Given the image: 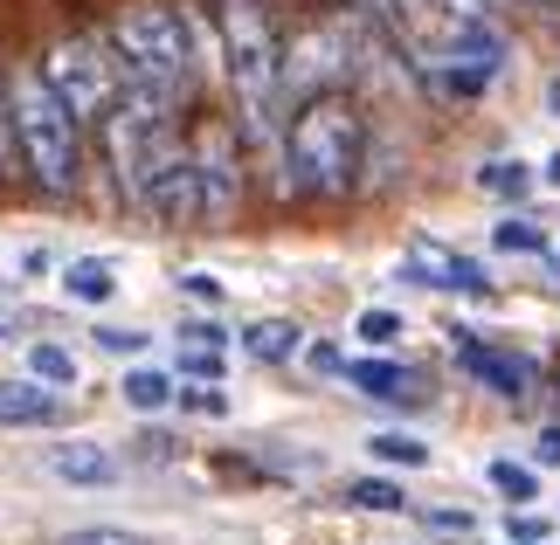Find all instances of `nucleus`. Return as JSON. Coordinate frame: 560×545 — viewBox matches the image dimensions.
<instances>
[{"instance_id": "7", "label": "nucleus", "mask_w": 560, "mask_h": 545, "mask_svg": "<svg viewBox=\"0 0 560 545\" xmlns=\"http://www.w3.org/2000/svg\"><path fill=\"white\" fill-rule=\"evenodd\" d=\"M401 283H422V291H457V297H491V270L470 263V256L443 249V242H416L401 263Z\"/></svg>"}, {"instance_id": "29", "label": "nucleus", "mask_w": 560, "mask_h": 545, "mask_svg": "<svg viewBox=\"0 0 560 545\" xmlns=\"http://www.w3.org/2000/svg\"><path fill=\"white\" fill-rule=\"evenodd\" d=\"M180 345H187V353H201V345H229V332L214 318H187L180 324Z\"/></svg>"}, {"instance_id": "35", "label": "nucleus", "mask_w": 560, "mask_h": 545, "mask_svg": "<svg viewBox=\"0 0 560 545\" xmlns=\"http://www.w3.org/2000/svg\"><path fill=\"white\" fill-rule=\"evenodd\" d=\"M547 180H553V187H560V152H553V159H547Z\"/></svg>"}, {"instance_id": "27", "label": "nucleus", "mask_w": 560, "mask_h": 545, "mask_svg": "<svg viewBox=\"0 0 560 545\" xmlns=\"http://www.w3.org/2000/svg\"><path fill=\"white\" fill-rule=\"evenodd\" d=\"M422 525L429 532H450V538H464V532H478V518L457 511V505H422Z\"/></svg>"}, {"instance_id": "11", "label": "nucleus", "mask_w": 560, "mask_h": 545, "mask_svg": "<svg viewBox=\"0 0 560 545\" xmlns=\"http://www.w3.org/2000/svg\"><path fill=\"white\" fill-rule=\"evenodd\" d=\"M347 387H360V394L368 401H387V407H416L422 394H416V374H408V366H395V359H353L347 366Z\"/></svg>"}, {"instance_id": "4", "label": "nucleus", "mask_w": 560, "mask_h": 545, "mask_svg": "<svg viewBox=\"0 0 560 545\" xmlns=\"http://www.w3.org/2000/svg\"><path fill=\"white\" fill-rule=\"evenodd\" d=\"M222 70H229L243 125L264 132V111L277 97V76H284V49H277V28H270L264 0H222Z\"/></svg>"}, {"instance_id": "20", "label": "nucleus", "mask_w": 560, "mask_h": 545, "mask_svg": "<svg viewBox=\"0 0 560 545\" xmlns=\"http://www.w3.org/2000/svg\"><path fill=\"white\" fill-rule=\"evenodd\" d=\"M401 332H408V318H401V311H387V304H368V311L353 318V339H360V345H374V353H381V345H395Z\"/></svg>"}, {"instance_id": "9", "label": "nucleus", "mask_w": 560, "mask_h": 545, "mask_svg": "<svg viewBox=\"0 0 560 545\" xmlns=\"http://www.w3.org/2000/svg\"><path fill=\"white\" fill-rule=\"evenodd\" d=\"M464 374L485 387V394H505V401H526L533 394V366L520 353H499V345H464Z\"/></svg>"}, {"instance_id": "12", "label": "nucleus", "mask_w": 560, "mask_h": 545, "mask_svg": "<svg viewBox=\"0 0 560 545\" xmlns=\"http://www.w3.org/2000/svg\"><path fill=\"white\" fill-rule=\"evenodd\" d=\"M243 353L256 366H284V359L305 353V332H298L291 318H256V324H243Z\"/></svg>"}, {"instance_id": "14", "label": "nucleus", "mask_w": 560, "mask_h": 545, "mask_svg": "<svg viewBox=\"0 0 560 545\" xmlns=\"http://www.w3.org/2000/svg\"><path fill=\"white\" fill-rule=\"evenodd\" d=\"M368 455H374L381 470H429V455H436V449H429L422 435H408V428H374L368 435Z\"/></svg>"}, {"instance_id": "13", "label": "nucleus", "mask_w": 560, "mask_h": 545, "mask_svg": "<svg viewBox=\"0 0 560 545\" xmlns=\"http://www.w3.org/2000/svg\"><path fill=\"white\" fill-rule=\"evenodd\" d=\"M62 297L70 304H91V311H104V304L118 297V270L97 263V256H77V263H62Z\"/></svg>"}, {"instance_id": "31", "label": "nucleus", "mask_w": 560, "mask_h": 545, "mask_svg": "<svg viewBox=\"0 0 560 545\" xmlns=\"http://www.w3.org/2000/svg\"><path fill=\"white\" fill-rule=\"evenodd\" d=\"M180 291H187L194 304H208V311H214V304H222V276H208V270H187V276H180Z\"/></svg>"}, {"instance_id": "18", "label": "nucleus", "mask_w": 560, "mask_h": 545, "mask_svg": "<svg viewBox=\"0 0 560 545\" xmlns=\"http://www.w3.org/2000/svg\"><path fill=\"white\" fill-rule=\"evenodd\" d=\"M485 484L499 490V497H512V505H533V497H540V476H533L526 463H512V455H491V463H485Z\"/></svg>"}, {"instance_id": "26", "label": "nucleus", "mask_w": 560, "mask_h": 545, "mask_svg": "<svg viewBox=\"0 0 560 545\" xmlns=\"http://www.w3.org/2000/svg\"><path fill=\"white\" fill-rule=\"evenodd\" d=\"M180 366H187V380H222L229 374V345H201V353L180 345Z\"/></svg>"}, {"instance_id": "16", "label": "nucleus", "mask_w": 560, "mask_h": 545, "mask_svg": "<svg viewBox=\"0 0 560 545\" xmlns=\"http://www.w3.org/2000/svg\"><path fill=\"white\" fill-rule=\"evenodd\" d=\"M478 187L491 193V201H526V193L540 187V166H526V159H485L478 166Z\"/></svg>"}, {"instance_id": "2", "label": "nucleus", "mask_w": 560, "mask_h": 545, "mask_svg": "<svg viewBox=\"0 0 560 545\" xmlns=\"http://www.w3.org/2000/svg\"><path fill=\"white\" fill-rule=\"evenodd\" d=\"M14 83V132H21V166L49 201H70L83 180V118L62 104L42 62H21Z\"/></svg>"}, {"instance_id": "30", "label": "nucleus", "mask_w": 560, "mask_h": 545, "mask_svg": "<svg viewBox=\"0 0 560 545\" xmlns=\"http://www.w3.org/2000/svg\"><path fill=\"white\" fill-rule=\"evenodd\" d=\"M512 538H520V545H553V518H533V511H512Z\"/></svg>"}, {"instance_id": "22", "label": "nucleus", "mask_w": 560, "mask_h": 545, "mask_svg": "<svg viewBox=\"0 0 560 545\" xmlns=\"http://www.w3.org/2000/svg\"><path fill=\"white\" fill-rule=\"evenodd\" d=\"M347 505L353 511H401L408 497H401V484H387V476H360V484H347Z\"/></svg>"}, {"instance_id": "1", "label": "nucleus", "mask_w": 560, "mask_h": 545, "mask_svg": "<svg viewBox=\"0 0 560 545\" xmlns=\"http://www.w3.org/2000/svg\"><path fill=\"white\" fill-rule=\"evenodd\" d=\"M112 56H118V104H139V111L174 118L187 83H194V21L187 8H166V0H139L112 21Z\"/></svg>"}, {"instance_id": "5", "label": "nucleus", "mask_w": 560, "mask_h": 545, "mask_svg": "<svg viewBox=\"0 0 560 545\" xmlns=\"http://www.w3.org/2000/svg\"><path fill=\"white\" fill-rule=\"evenodd\" d=\"M42 70H49V83L62 91V104H70L83 125H104L118 111V56H112V42H97V35L62 42V49L42 56Z\"/></svg>"}, {"instance_id": "15", "label": "nucleus", "mask_w": 560, "mask_h": 545, "mask_svg": "<svg viewBox=\"0 0 560 545\" xmlns=\"http://www.w3.org/2000/svg\"><path fill=\"white\" fill-rule=\"evenodd\" d=\"M174 394H180V380L160 374V366H145V359L125 374V407H139V414H166V407H174Z\"/></svg>"}, {"instance_id": "19", "label": "nucleus", "mask_w": 560, "mask_h": 545, "mask_svg": "<svg viewBox=\"0 0 560 545\" xmlns=\"http://www.w3.org/2000/svg\"><path fill=\"white\" fill-rule=\"evenodd\" d=\"M491 249L499 256H547V228H533L526 214H505V222L491 228Z\"/></svg>"}, {"instance_id": "21", "label": "nucleus", "mask_w": 560, "mask_h": 545, "mask_svg": "<svg viewBox=\"0 0 560 545\" xmlns=\"http://www.w3.org/2000/svg\"><path fill=\"white\" fill-rule=\"evenodd\" d=\"M174 407L201 414V422H222V414H229V387L222 380H187L180 394H174Z\"/></svg>"}, {"instance_id": "23", "label": "nucleus", "mask_w": 560, "mask_h": 545, "mask_svg": "<svg viewBox=\"0 0 560 545\" xmlns=\"http://www.w3.org/2000/svg\"><path fill=\"white\" fill-rule=\"evenodd\" d=\"M8 173H28V166H21V132H14V83L0 76V180Z\"/></svg>"}, {"instance_id": "28", "label": "nucleus", "mask_w": 560, "mask_h": 545, "mask_svg": "<svg viewBox=\"0 0 560 545\" xmlns=\"http://www.w3.org/2000/svg\"><path fill=\"white\" fill-rule=\"evenodd\" d=\"M298 359H305L312 366V374H339V380H347V353H339V345H326V339H318V345H305V353H298Z\"/></svg>"}, {"instance_id": "3", "label": "nucleus", "mask_w": 560, "mask_h": 545, "mask_svg": "<svg viewBox=\"0 0 560 545\" xmlns=\"http://www.w3.org/2000/svg\"><path fill=\"white\" fill-rule=\"evenodd\" d=\"M284 166L305 193H353L368 166V125L347 97H305L298 118L284 125Z\"/></svg>"}, {"instance_id": "34", "label": "nucleus", "mask_w": 560, "mask_h": 545, "mask_svg": "<svg viewBox=\"0 0 560 545\" xmlns=\"http://www.w3.org/2000/svg\"><path fill=\"white\" fill-rule=\"evenodd\" d=\"M14 324H21L14 311H0V339H14Z\"/></svg>"}, {"instance_id": "17", "label": "nucleus", "mask_w": 560, "mask_h": 545, "mask_svg": "<svg viewBox=\"0 0 560 545\" xmlns=\"http://www.w3.org/2000/svg\"><path fill=\"white\" fill-rule=\"evenodd\" d=\"M28 374L42 380V387H77V353L62 339H35L28 345Z\"/></svg>"}, {"instance_id": "6", "label": "nucleus", "mask_w": 560, "mask_h": 545, "mask_svg": "<svg viewBox=\"0 0 560 545\" xmlns=\"http://www.w3.org/2000/svg\"><path fill=\"white\" fill-rule=\"evenodd\" d=\"M187 152H194V187H201V228H222L243 201V145L229 125H201Z\"/></svg>"}, {"instance_id": "25", "label": "nucleus", "mask_w": 560, "mask_h": 545, "mask_svg": "<svg viewBox=\"0 0 560 545\" xmlns=\"http://www.w3.org/2000/svg\"><path fill=\"white\" fill-rule=\"evenodd\" d=\"M56 545H153V538H139L125 525H77V532H56Z\"/></svg>"}, {"instance_id": "32", "label": "nucleus", "mask_w": 560, "mask_h": 545, "mask_svg": "<svg viewBox=\"0 0 560 545\" xmlns=\"http://www.w3.org/2000/svg\"><path fill=\"white\" fill-rule=\"evenodd\" d=\"M21 270H28V276H49L56 256H49V249H28V256H21Z\"/></svg>"}, {"instance_id": "8", "label": "nucleus", "mask_w": 560, "mask_h": 545, "mask_svg": "<svg viewBox=\"0 0 560 545\" xmlns=\"http://www.w3.org/2000/svg\"><path fill=\"white\" fill-rule=\"evenodd\" d=\"M70 401H62V387H42L35 374L21 380H0V428H56Z\"/></svg>"}, {"instance_id": "36", "label": "nucleus", "mask_w": 560, "mask_h": 545, "mask_svg": "<svg viewBox=\"0 0 560 545\" xmlns=\"http://www.w3.org/2000/svg\"><path fill=\"white\" fill-rule=\"evenodd\" d=\"M553 276H560V256H553Z\"/></svg>"}, {"instance_id": "10", "label": "nucleus", "mask_w": 560, "mask_h": 545, "mask_svg": "<svg viewBox=\"0 0 560 545\" xmlns=\"http://www.w3.org/2000/svg\"><path fill=\"white\" fill-rule=\"evenodd\" d=\"M118 455L112 449H97V442H56L49 449V476L56 484H77V490H104V484H118Z\"/></svg>"}, {"instance_id": "33", "label": "nucleus", "mask_w": 560, "mask_h": 545, "mask_svg": "<svg viewBox=\"0 0 560 545\" xmlns=\"http://www.w3.org/2000/svg\"><path fill=\"white\" fill-rule=\"evenodd\" d=\"M547 118H560V76H547Z\"/></svg>"}, {"instance_id": "24", "label": "nucleus", "mask_w": 560, "mask_h": 545, "mask_svg": "<svg viewBox=\"0 0 560 545\" xmlns=\"http://www.w3.org/2000/svg\"><path fill=\"white\" fill-rule=\"evenodd\" d=\"M97 353H112V359H145V345H153V339H145V332H132V324H97Z\"/></svg>"}]
</instances>
